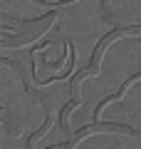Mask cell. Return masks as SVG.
I'll return each instance as SVG.
<instances>
[{"instance_id": "6da1fadb", "label": "cell", "mask_w": 141, "mask_h": 149, "mask_svg": "<svg viewBox=\"0 0 141 149\" xmlns=\"http://www.w3.org/2000/svg\"><path fill=\"white\" fill-rule=\"evenodd\" d=\"M139 77H141V70H139V72H136V74H131L129 80H126V85L121 87V90L116 92V95H111V97H106V100H102V102H99V107H97V114H99V112L104 109V107L109 104V102H114V100H119V97H124V92H126V87H129V85H131V82H134V80H139Z\"/></svg>"}]
</instances>
